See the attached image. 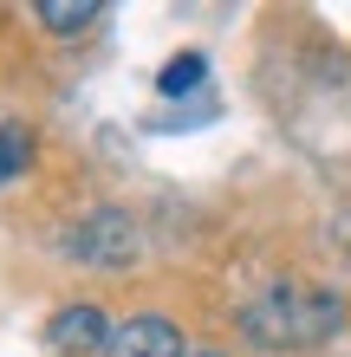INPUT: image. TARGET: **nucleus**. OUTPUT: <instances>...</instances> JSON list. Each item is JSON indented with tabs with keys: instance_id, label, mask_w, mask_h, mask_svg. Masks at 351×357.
<instances>
[{
	"instance_id": "nucleus-1",
	"label": "nucleus",
	"mask_w": 351,
	"mask_h": 357,
	"mask_svg": "<svg viewBox=\"0 0 351 357\" xmlns=\"http://www.w3.org/2000/svg\"><path fill=\"white\" fill-rule=\"evenodd\" d=\"M234 325L260 351H306V344H325L345 325V299L325 286H306V280H280V286L254 292L234 312Z\"/></svg>"
},
{
	"instance_id": "nucleus-2",
	"label": "nucleus",
	"mask_w": 351,
	"mask_h": 357,
	"mask_svg": "<svg viewBox=\"0 0 351 357\" xmlns=\"http://www.w3.org/2000/svg\"><path fill=\"white\" fill-rule=\"evenodd\" d=\"M66 254L85 260V266H130L143 254V227L124 208H98L78 227H66Z\"/></svg>"
},
{
	"instance_id": "nucleus-3",
	"label": "nucleus",
	"mask_w": 351,
	"mask_h": 357,
	"mask_svg": "<svg viewBox=\"0 0 351 357\" xmlns=\"http://www.w3.org/2000/svg\"><path fill=\"white\" fill-rule=\"evenodd\" d=\"M189 344H182V331L170 319H156V312H137V319L111 325V338L98 357H182Z\"/></svg>"
},
{
	"instance_id": "nucleus-4",
	"label": "nucleus",
	"mask_w": 351,
	"mask_h": 357,
	"mask_svg": "<svg viewBox=\"0 0 351 357\" xmlns=\"http://www.w3.org/2000/svg\"><path fill=\"white\" fill-rule=\"evenodd\" d=\"M105 338H111V325H105V312H98V305H66V312L46 325V344H52V351H66V357H91V351H105Z\"/></svg>"
},
{
	"instance_id": "nucleus-5",
	"label": "nucleus",
	"mask_w": 351,
	"mask_h": 357,
	"mask_svg": "<svg viewBox=\"0 0 351 357\" xmlns=\"http://www.w3.org/2000/svg\"><path fill=\"white\" fill-rule=\"evenodd\" d=\"M202 78H209V59H202V52H176L156 85H163V98H182V91H195Z\"/></svg>"
},
{
	"instance_id": "nucleus-6",
	"label": "nucleus",
	"mask_w": 351,
	"mask_h": 357,
	"mask_svg": "<svg viewBox=\"0 0 351 357\" xmlns=\"http://www.w3.org/2000/svg\"><path fill=\"white\" fill-rule=\"evenodd\" d=\"M33 162V130L27 123H0V182H13Z\"/></svg>"
},
{
	"instance_id": "nucleus-7",
	"label": "nucleus",
	"mask_w": 351,
	"mask_h": 357,
	"mask_svg": "<svg viewBox=\"0 0 351 357\" xmlns=\"http://www.w3.org/2000/svg\"><path fill=\"white\" fill-rule=\"evenodd\" d=\"M98 20V7H39V26H52V33H85Z\"/></svg>"
},
{
	"instance_id": "nucleus-8",
	"label": "nucleus",
	"mask_w": 351,
	"mask_h": 357,
	"mask_svg": "<svg viewBox=\"0 0 351 357\" xmlns=\"http://www.w3.org/2000/svg\"><path fill=\"white\" fill-rule=\"evenodd\" d=\"M182 357H221V351L215 344H195V351H182Z\"/></svg>"
}]
</instances>
